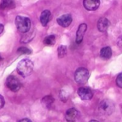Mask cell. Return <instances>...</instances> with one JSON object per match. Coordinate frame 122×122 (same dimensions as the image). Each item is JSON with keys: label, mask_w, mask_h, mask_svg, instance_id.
Segmentation results:
<instances>
[{"label": "cell", "mask_w": 122, "mask_h": 122, "mask_svg": "<svg viewBox=\"0 0 122 122\" xmlns=\"http://www.w3.org/2000/svg\"><path fill=\"white\" fill-rule=\"evenodd\" d=\"M34 69V63L29 59L21 60L16 66V71L19 75L26 77L31 74Z\"/></svg>", "instance_id": "cell-1"}, {"label": "cell", "mask_w": 122, "mask_h": 122, "mask_svg": "<svg viewBox=\"0 0 122 122\" xmlns=\"http://www.w3.org/2000/svg\"><path fill=\"white\" fill-rule=\"evenodd\" d=\"M15 24L19 31L21 33H26L31 28V20L26 16H17L15 19Z\"/></svg>", "instance_id": "cell-2"}, {"label": "cell", "mask_w": 122, "mask_h": 122, "mask_svg": "<svg viewBox=\"0 0 122 122\" xmlns=\"http://www.w3.org/2000/svg\"><path fill=\"white\" fill-rule=\"evenodd\" d=\"M89 78V72L86 69L81 67L76 69L74 74V79L76 83L79 84H84L87 82Z\"/></svg>", "instance_id": "cell-3"}, {"label": "cell", "mask_w": 122, "mask_h": 122, "mask_svg": "<svg viewBox=\"0 0 122 122\" xmlns=\"http://www.w3.org/2000/svg\"><path fill=\"white\" fill-rule=\"evenodd\" d=\"M115 107L114 103L109 99H105L102 101L99 104V112L104 115H110L114 111Z\"/></svg>", "instance_id": "cell-4"}, {"label": "cell", "mask_w": 122, "mask_h": 122, "mask_svg": "<svg viewBox=\"0 0 122 122\" xmlns=\"http://www.w3.org/2000/svg\"><path fill=\"white\" fill-rule=\"evenodd\" d=\"M6 86L11 92H16L21 88V83L19 79H17L16 76H9L6 80Z\"/></svg>", "instance_id": "cell-5"}, {"label": "cell", "mask_w": 122, "mask_h": 122, "mask_svg": "<svg viewBox=\"0 0 122 122\" xmlns=\"http://www.w3.org/2000/svg\"><path fill=\"white\" fill-rule=\"evenodd\" d=\"M80 117V113L74 108L68 109L65 114V118L67 122H79Z\"/></svg>", "instance_id": "cell-6"}, {"label": "cell", "mask_w": 122, "mask_h": 122, "mask_svg": "<svg viewBox=\"0 0 122 122\" xmlns=\"http://www.w3.org/2000/svg\"><path fill=\"white\" fill-rule=\"evenodd\" d=\"M78 95L82 100H91L93 97V92L88 87H81L78 89Z\"/></svg>", "instance_id": "cell-7"}, {"label": "cell", "mask_w": 122, "mask_h": 122, "mask_svg": "<svg viewBox=\"0 0 122 122\" xmlns=\"http://www.w3.org/2000/svg\"><path fill=\"white\" fill-rule=\"evenodd\" d=\"M56 21L58 24L62 27H68L72 22V16L69 14H64L61 16H59Z\"/></svg>", "instance_id": "cell-8"}, {"label": "cell", "mask_w": 122, "mask_h": 122, "mask_svg": "<svg viewBox=\"0 0 122 122\" xmlns=\"http://www.w3.org/2000/svg\"><path fill=\"white\" fill-rule=\"evenodd\" d=\"M84 8L88 11H95L100 5V0H84Z\"/></svg>", "instance_id": "cell-9"}, {"label": "cell", "mask_w": 122, "mask_h": 122, "mask_svg": "<svg viewBox=\"0 0 122 122\" xmlns=\"http://www.w3.org/2000/svg\"><path fill=\"white\" fill-rule=\"evenodd\" d=\"M86 29H87V25L86 24H81L79 25L76 35V42L77 44L81 43Z\"/></svg>", "instance_id": "cell-10"}, {"label": "cell", "mask_w": 122, "mask_h": 122, "mask_svg": "<svg viewBox=\"0 0 122 122\" xmlns=\"http://www.w3.org/2000/svg\"><path fill=\"white\" fill-rule=\"evenodd\" d=\"M109 25H110L109 21L107 18H104V17L99 19L97 22V28L99 31L102 32L106 31L108 29Z\"/></svg>", "instance_id": "cell-11"}, {"label": "cell", "mask_w": 122, "mask_h": 122, "mask_svg": "<svg viewBox=\"0 0 122 122\" xmlns=\"http://www.w3.org/2000/svg\"><path fill=\"white\" fill-rule=\"evenodd\" d=\"M51 18V14L49 10H44L41 12L40 16V21L42 26H46Z\"/></svg>", "instance_id": "cell-12"}, {"label": "cell", "mask_w": 122, "mask_h": 122, "mask_svg": "<svg viewBox=\"0 0 122 122\" xmlns=\"http://www.w3.org/2000/svg\"><path fill=\"white\" fill-rule=\"evenodd\" d=\"M15 7L14 0H1L0 3V9L1 10L11 9Z\"/></svg>", "instance_id": "cell-13"}, {"label": "cell", "mask_w": 122, "mask_h": 122, "mask_svg": "<svg viewBox=\"0 0 122 122\" xmlns=\"http://www.w3.org/2000/svg\"><path fill=\"white\" fill-rule=\"evenodd\" d=\"M112 55V50L111 47L106 46L101 49L100 51V56L104 59H109L111 58Z\"/></svg>", "instance_id": "cell-14"}, {"label": "cell", "mask_w": 122, "mask_h": 122, "mask_svg": "<svg viewBox=\"0 0 122 122\" xmlns=\"http://www.w3.org/2000/svg\"><path fill=\"white\" fill-rule=\"evenodd\" d=\"M54 98L51 97V96H46V97H44L42 100H41V104H43V106L45 107V108H50L51 106L52 105V104L54 103Z\"/></svg>", "instance_id": "cell-15"}, {"label": "cell", "mask_w": 122, "mask_h": 122, "mask_svg": "<svg viewBox=\"0 0 122 122\" xmlns=\"http://www.w3.org/2000/svg\"><path fill=\"white\" fill-rule=\"evenodd\" d=\"M55 41H56V37L54 35L47 36L44 39V44L46 46H52L55 44Z\"/></svg>", "instance_id": "cell-16"}, {"label": "cell", "mask_w": 122, "mask_h": 122, "mask_svg": "<svg viewBox=\"0 0 122 122\" xmlns=\"http://www.w3.org/2000/svg\"><path fill=\"white\" fill-rule=\"evenodd\" d=\"M67 52V49L66 46L64 45H61L58 48V56L59 59H61L64 57L66 54Z\"/></svg>", "instance_id": "cell-17"}, {"label": "cell", "mask_w": 122, "mask_h": 122, "mask_svg": "<svg viewBox=\"0 0 122 122\" xmlns=\"http://www.w3.org/2000/svg\"><path fill=\"white\" fill-rule=\"evenodd\" d=\"M17 53L20 54H31V51L25 46H21L17 49Z\"/></svg>", "instance_id": "cell-18"}, {"label": "cell", "mask_w": 122, "mask_h": 122, "mask_svg": "<svg viewBox=\"0 0 122 122\" xmlns=\"http://www.w3.org/2000/svg\"><path fill=\"white\" fill-rule=\"evenodd\" d=\"M116 83H117V85L119 87V88H122V73L119 74L117 78V80H116Z\"/></svg>", "instance_id": "cell-19"}, {"label": "cell", "mask_w": 122, "mask_h": 122, "mask_svg": "<svg viewBox=\"0 0 122 122\" xmlns=\"http://www.w3.org/2000/svg\"><path fill=\"white\" fill-rule=\"evenodd\" d=\"M4 103H5V102H4V97L0 94V109L4 107Z\"/></svg>", "instance_id": "cell-20"}, {"label": "cell", "mask_w": 122, "mask_h": 122, "mask_svg": "<svg viewBox=\"0 0 122 122\" xmlns=\"http://www.w3.org/2000/svg\"><path fill=\"white\" fill-rule=\"evenodd\" d=\"M19 122H32L30 119H21V120H20Z\"/></svg>", "instance_id": "cell-21"}, {"label": "cell", "mask_w": 122, "mask_h": 122, "mask_svg": "<svg viewBox=\"0 0 122 122\" xmlns=\"http://www.w3.org/2000/svg\"><path fill=\"white\" fill-rule=\"evenodd\" d=\"M3 30H4V25L2 24H0V34L2 33Z\"/></svg>", "instance_id": "cell-22"}, {"label": "cell", "mask_w": 122, "mask_h": 122, "mask_svg": "<svg viewBox=\"0 0 122 122\" xmlns=\"http://www.w3.org/2000/svg\"><path fill=\"white\" fill-rule=\"evenodd\" d=\"M89 122H99L98 121H97V120H92V121H90Z\"/></svg>", "instance_id": "cell-23"}, {"label": "cell", "mask_w": 122, "mask_h": 122, "mask_svg": "<svg viewBox=\"0 0 122 122\" xmlns=\"http://www.w3.org/2000/svg\"><path fill=\"white\" fill-rule=\"evenodd\" d=\"M2 60V57L1 56V55H0V61H1Z\"/></svg>", "instance_id": "cell-24"}]
</instances>
